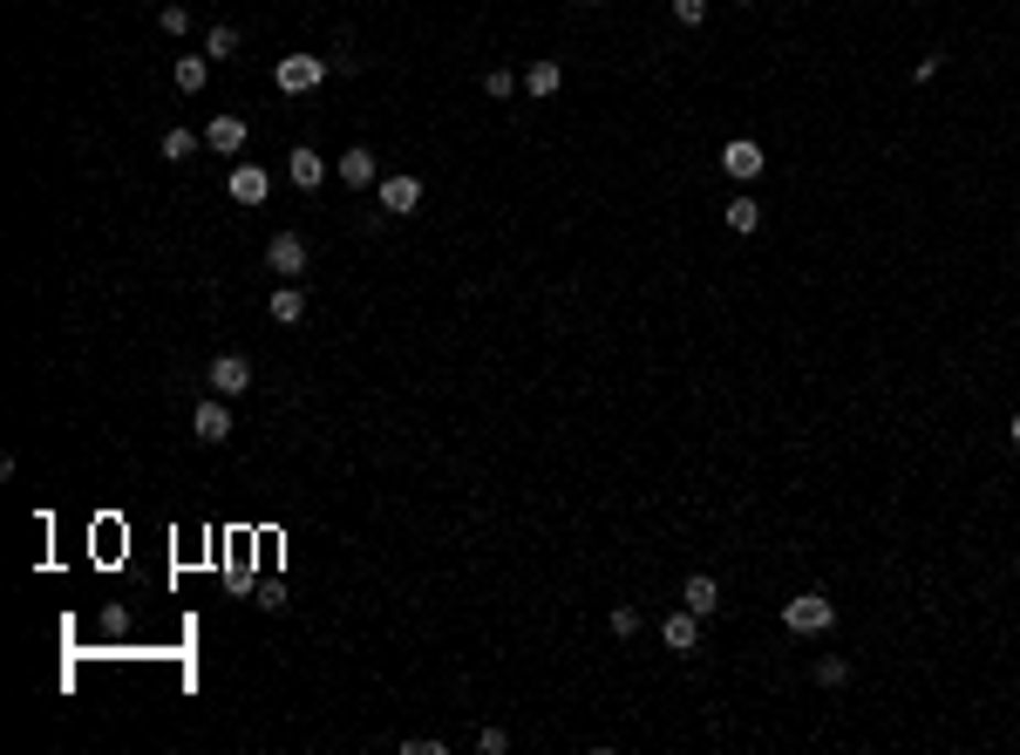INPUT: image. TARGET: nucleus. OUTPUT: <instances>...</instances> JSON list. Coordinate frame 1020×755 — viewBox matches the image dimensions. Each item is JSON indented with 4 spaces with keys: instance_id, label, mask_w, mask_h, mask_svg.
I'll list each match as a JSON object with an SVG mask.
<instances>
[{
    "instance_id": "393cba45",
    "label": "nucleus",
    "mask_w": 1020,
    "mask_h": 755,
    "mask_svg": "<svg viewBox=\"0 0 1020 755\" xmlns=\"http://www.w3.org/2000/svg\"><path fill=\"white\" fill-rule=\"evenodd\" d=\"M938 68H946V55H919V62H912V83L925 89V83H932V75H938Z\"/></svg>"
},
{
    "instance_id": "dca6fc26",
    "label": "nucleus",
    "mask_w": 1020,
    "mask_h": 755,
    "mask_svg": "<svg viewBox=\"0 0 1020 755\" xmlns=\"http://www.w3.org/2000/svg\"><path fill=\"white\" fill-rule=\"evenodd\" d=\"M205 75H211V55H177V68H171V83H177L184 96H198V89H205Z\"/></svg>"
},
{
    "instance_id": "ddd939ff",
    "label": "nucleus",
    "mask_w": 1020,
    "mask_h": 755,
    "mask_svg": "<svg viewBox=\"0 0 1020 755\" xmlns=\"http://www.w3.org/2000/svg\"><path fill=\"white\" fill-rule=\"evenodd\" d=\"M334 177H340V184H355V191H368V184L381 177V171H375V150H368V143H355V150H347L340 164H334Z\"/></svg>"
},
{
    "instance_id": "4468645a",
    "label": "nucleus",
    "mask_w": 1020,
    "mask_h": 755,
    "mask_svg": "<svg viewBox=\"0 0 1020 755\" xmlns=\"http://www.w3.org/2000/svg\"><path fill=\"white\" fill-rule=\"evenodd\" d=\"M231 197H239V205H265V197H272V171L239 164V171H231Z\"/></svg>"
},
{
    "instance_id": "2eb2a0df",
    "label": "nucleus",
    "mask_w": 1020,
    "mask_h": 755,
    "mask_svg": "<svg viewBox=\"0 0 1020 755\" xmlns=\"http://www.w3.org/2000/svg\"><path fill=\"white\" fill-rule=\"evenodd\" d=\"M721 225H728L735 238H756V231H762V205H756V197H749V191H741V197H735V205L721 212Z\"/></svg>"
},
{
    "instance_id": "f257e3e1",
    "label": "nucleus",
    "mask_w": 1020,
    "mask_h": 755,
    "mask_svg": "<svg viewBox=\"0 0 1020 755\" xmlns=\"http://www.w3.org/2000/svg\"><path fill=\"white\" fill-rule=\"evenodd\" d=\"M837 626V600L831 592H796V600H782V633H796V640H816V633Z\"/></svg>"
},
{
    "instance_id": "f8f14e48",
    "label": "nucleus",
    "mask_w": 1020,
    "mask_h": 755,
    "mask_svg": "<svg viewBox=\"0 0 1020 755\" xmlns=\"http://www.w3.org/2000/svg\"><path fill=\"white\" fill-rule=\"evenodd\" d=\"M286 177H293L300 191H321V184H327V157H321V150H306V143H300V150L286 157Z\"/></svg>"
},
{
    "instance_id": "a211bd4d",
    "label": "nucleus",
    "mask_w": 1020,
    "mask_h": 755,
    "mask_svg": "<svg viewBox=\"0 0 1020 755\" xmlns=\"http://www.w3.org/2000/svg\"><path fill=\"white\" fill-rule=\"evenodd\" d=\"M272 321H280V327L306 321V293H300V287H280V293H272Z\"/></svg>"
},
{
    "instance_id": "423d86ee",
    "label": "nucleus",
    "mask_w": 1020,
    "mask_h": 755,
    "mask_svg": "<svg viewBox=\"0 0 1020 755\" xmlns=\"http://www.w3.org/2000/svg\"><path fill=\"white\" fill-rule=\"evenodd\" d=\"M518 83H524V96H531V103H552V96L565 89V68H558L552 55H531V68L518 75Z\"/></svg>"
},
{
    "instance_id": "cd10ccee",
    "label": "nucleus",
    "mask_w": 1020,
    "mask_h": 755,
    "mask_svg": "<svg viewBox=\"0 0 1020 755\" xmlns=\"http://www.w3.org/2000/svg\"><path fill=\"white\" fill-rule=\"evenodd\" d=\"M585 8H606V0H585Z\"/></svg>"
},
{
    "instance_id": "5701e85b",
    "label": "nucleus",
    "mask_w": 1020,
    "mask_h": 755,
    "mask_svg": "<svg viewBox=\"0 0 1020 755\" xmlns=\"http://www.w3.org/2000/svg\"><path fill=\"white\" fill-rule=\"evenodd\" d=\"M510 89H518V75H510V68H484V96L490 103H503Z\"/></svg>"
},
{
    "instance_id": "c85d7f7f",
    "label": "nucleus",
    "mask_w": 1020,
    "mask_h": 755,
    "mask_svg": "<svg viewBox=\"0 0 1020 755\" xmlns=\"http://www.w3.org/2000/svg\"><path fill=\"white\" fill-rule=\"evenodd\" d=\"M741 8H756V0H741Z\"/></svg>"
},
{
    "instance_id": "20e7f679",
    "label": "nucleus",
    "mask_w": 1020,
    "mask_h": 755,
    "mask_svg": "<svg viewBox=\"0 0 1020 755\" xmlns=\"http://www.w3.org/2000/svg\"><path fill=\"white\" fill-rule=\"evenodd\" d=\"M660 647L681 654V660H694V654H701V613H687V606L666 613V619H660Z\"/></svg>"
},
{
    "instance_id": "6ab92c4d",
    "label": "nucleus",
    "mask_w": 1020,
    "mask_h": 755,
    "mask_svg": "<svg viewBox=\"0 0 1020 755\" xmlns=\"http://www.w3.org/2000/svg\"><path fill=\"white\" fill-rule=\"evenodd\" d=\"M606 626H612V640H633V633H640L647 619H640V606H626V600H619V606L606 613Z\"/></svg>"
},
{
    "instance_id": "39448f33",
    "label": "nucleus",
    "mask_w": 1020,
    "mask_h": 755,
    "mask_svg": "<svg viewBox=\"0 0 1020 755\" xmlns=\"http://www.w3.org/2000/svg\"><path fill=\"white\" fill-rule=\"evenodd\" d=\"M205 381H211V395H246L252 388V362H246V354H218V362L205 368Z\"/></svg>"
},
{
    "instance_id": "b1692460",
    "label": "nucleus",
    "mask_w": 1020,
    "mask_h": 755,
    "mask_svg": "<svg viewBox=\"0 0 1020 755\" xmlns=\"http://www.w3.org/2000/svg\"><path fill=\"white\" fill-rule=\"evenodd\" d=\"M156 21H164V34H184V28H191V8H184V0H171V8L156 14Z\"/></svg>"
},
{
    "instance_id": "4be33fe9",
    "label": "nucleus",
    "mask_w": 1020,
    "mask_h": 755,
    "mask_svg": "<svg viewBox=\"0 0 1020 755\" xmlns=\"http://www.w3.org/2000/svg\"><path fill=\"white\" fill-rule=\"evenodd\" d=\"M666 14H674L681 28H701L708 21V0H666Z\"/></svg>"
},
{
    "instance_id": "a878e982",
    "label": "nucleus",
    "mask_w": 1020,
    "mask_h": 755,
    "mask_svg": "<svg viewBox=\"0 0 1020 755\" xmlns=\"http://www.w3.org/2000/svg\"><path fill=\"white\" fill-rule=\"evenodd\" d=\"M477 748H484V755H503V748H510V735H503V729H477Z\"/></svg>"
},
{
    "instance_id": "f03ea898",
    "label": "nucleus",
    "mask_w": 1020,
    "mask_h": 755,
    "mask_svg": "<svg viewBox=\"0 0 1020 755\" xmlns=\"http://www.w3.org/2000/svg\"><path fill=\"white\" fill-rule=\"evenodd\" d=\"M721 171H728L741 191H749V184L769 171V150H762L756 137H728V143H721Z\"/></svg>"
},
{
    "instance_id": "9b49d317",
    "label": "nucleus",
    "mask_w": 1020,
    "mask_h": 755,
    "mask_svg": "<svg viewBox=\"0 0 1020 755\" xmlns=\"http://www.w3.org/2000/svg\"><path fill=\"white\" fill-rule=\"evenodd\" d=\"M205 150L239 157L246 150V116H211V123H205Z\"/></svg>"
},
{
    "instance_id": "0eeeda50",
    "label": "nucleus",
    "mask_w": 1020,
    "mask_h": 755,
    "mask_svg": "<svg viewBox=\"0 0 1020 755\" xmlns=\"http://www.w3.org/2000/svg\"><path fill=\"white\" fill-rule=\"evenodd\" d=\"M681 606H687V613H701V619H715V613H721V579H715V572H687Z\"/></svg>"
},
{
    "instance_id": "f3484780",
    "label": "nucleus",
    "mask_w": 1020,
    "mask_h": 755,
    "mask_svg": "<svg viewBox=\"0 0 1020 755\" xmlns=\"http://www.w3.org/2000/svg\"><path fill=\"white\" fill-rule=\"evenodd\" d=\"M810 673H816V688H850V673H857V667H850V654H823Z\"/></svg>"
},
{
    "instance_id": "bb28decb",
    "label": "nucleus",
    "mask_w": 1020,
    "mask_h": 755,
    "mask_svg": "<svg viewBox=\"0 0 1020 755\" xmlns=\"http://www.w3.org/2000/svg\"><path fill=\"white\" fill-rule=\"evenodd\" d=\"M1007 443H1013V450H1020V409H1013V422H1007Z\"/></svg>"
},
{
    "instance_id": "1a4fd4ad",
    "label": "nucleus",
    "mask_w": 1020,
    "mask_h": 755,
    "mask_svg": "<svg viewBox=\"0 0 1020 755\" xmlns=\"http://www.w3.org/2000/svg\"><path fill=\"white\" fill-rule=\"evenodd\" d=\"M265 266L286 272V280H300V272H306V238H300V231H280V238L265 246Z\"/></svg>"
},
{
    "instance_id": "aec40b11",
    "label": "nucleus",
    "mask_w": 1020,
    "mask_h": 755,
    "mask_svg": "<svg viewBox=\"0 0 1020 755\" xmlns=\"http://www.w3.org/2000/svg\"><path fill=\"white\" fill-rule=\"evenodd\" d=\"M156 150H164V164H184V157H198V137H191V130H164Z\"/></svg>"
},
{
    "instance_id": "412c9836",
    "label": "nucleus",
    "mask_w": 1020,
    "mask_h": 755,
    "mask_svg": "<svg viewBox=\"0 0 1020 755\" xmlns=\"http://www.w3.org/2000/svg\"><path fill=\"white\" fill-rule=\"evenodd\" d=\"M231 48H239V28H225V21H218V28L205 34V55H211V62H225Z\"/></svg>"
},
{
    "instance_id": "6e6552de",
    "label": "nucleus",
    "mask_w": 1020,
    "mask_h": 755,
    "mask_svg": "<svg viewBox=\"0 0 1020 755\" xmlns=\"http://www.w3.org/2000/svg\"><path fill=\"white\" fill-rule=\"evenodd\" d=\"M191 435H205V443H225V435H231V409H225V395H205V402L191 409Z\"/></svg>"
},
{
    "instance_id": "7ed1b4c3",
    "label": "nucleus",
    "mask_w": 1020,
    "mask_h": 755,
    "mask_svg": "<svg viewBox=\"0 0 1020 755\" xmlns=\"http://www.w3.org/2000/svg\"><path fill=\"white\" fill-rule=\"evenodd\" d=\"M272 83H280L286 96H306V89L327 83V62H321V55H286L280 68H272Z\"/></svg>"
},
{
    "instance_id": "9d476101",
    "label": "nucleus",
    "mask_w": 1020,
    "mask_h": 755,
    "mask_svg": "<svg viewBox=\"0 0 1020 755\" xmlns=\"http://www.w3.org/2000/svg\"><path fill=\"white\" fill-rule=\"evenodd\" d=\"M422 205V177H381V212L388 218H409Z\"/></svg>"
}]
</instances>
